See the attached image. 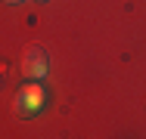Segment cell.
Here are the masks:
<instances>
[{"mask_svg": "<svg viewBox=\"0 0 146 139\" xmlns=\"http://www.w3.org/2000/svg\"><path fill=\"white\" fill-rule=\"evenodd\" d=\"M6 3H19V0H6Z\"/></svg>", "mask_w": 146, "mask_h": 139, "instance_id": "cell-3", "label": "cell"}, {"mask_svg": "<svg viewBox=\"0 0 146 139\" xmlns=\"http://www.w3.org/2000/svg\"><path fill=\"white\" fill-rule=\"evenodd\" d=\"M16 108L19 114H37V111L44 108V87L40 83H28V87H22V93H19V99H16Z\"/></svg>", "mask_w": 146, "mask_h": 139, "instance_id": "cell-1", "label": "cell"}, {"mask_svg": "<svg viewBox=\"0 0 146 139\" xmlns=\"http://www.w3.org/2000/svg\"><path fill=\"white\" fill-rule=\"evenodd\" d=\"M22 71H25L28 77H44V74H47V59H44V53H40V50H31L28 59L22 62Z\"/></svg>", "mask_w": 146, "mask_h": 139, "instance_id": "cell-2", "label": "cell"}]
</instances>
